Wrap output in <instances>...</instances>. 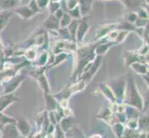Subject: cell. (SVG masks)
I'll return each mask as SVG.
<instances>
[{
    "label": "cell",
    "mask_w": 149,
    "mask_h": 138,
    "mask_svg": "<svg viewBox=\"0 0 149 138\" xmlns=\"http://www.w3.org/2000/svg\"><path fill=\"white\" fill-rule=\"evenodd\" d=\"M0 137H1V133H0Z\"/></svg>",
    "instance_id": "4"
},
{
    "label": "cell",
    "mask_w": 149,
    "mask_h": 138,
    "mask_svg": "<svg viewBox=\"0 0 149 138\" xmlns=\"http://www.w3.org/2000/svg\"><path fill=\"white\" fill-rule=\"evenodd\" d=\"M19 129L20 130V132L22 133L23 135H27L29 134V125L27 124V122L25 120H22L19 122Z\"/></svg>",
    "instance_id": "2"
},
{
    "label": "cell",
    "mask_w": 149,
    "mask_h": 138,
    "mask_svg": "<svg viewBox=\"0 0 149 138\" xmlns=\"http://www.w3.org/2000/svg\"><path fill=\"white\" fill-rule=\"evenodd\" d=\"M91 138H101V136L98 135H93Z\"/></svg>",
    "instance_id": "3"
},
{
    "label": "cell",
    "mask_w": 149,
    "mask_h": 138,
    "mask_svg": "<svg viewBox=\"0 0 149 138\" xmlns=\"http://www.w3.org/2000/svg\"><path fill=\"white\" fill-rule=\"evenodd\" d=\"M15 100H17V98L14 97L13 95H8V96L3 97V98L0 99V111H3L8 104H10Z\"/></svg>",
    "instance_id": "1"
}]
</instances>
